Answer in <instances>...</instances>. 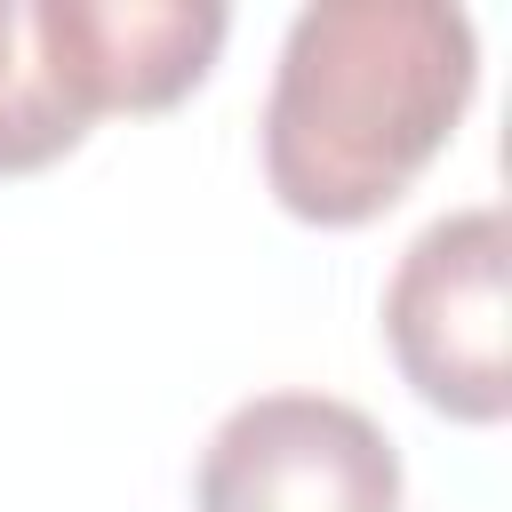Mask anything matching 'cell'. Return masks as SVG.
Wrapping results in <instances>:
<instances>
[{"mask_svg": "<svg viewBox=\"0 0 512 512\" xmlns=\"http://www.w3.org/2000/svg\"><path fill=\"white\" fill-rule=\"evenodd\" d=\"M480 88V32L448 0L296 8L264 96V184L296 224H376L456 136Z\"/></svg>", "mask_w": 512, "mask_h": 512, "instance_id": "obj_1", "label": "cell"}, {"mask_svg": "<svg viewBox=\"0 0 512 512\" xmlns=\"http://www.w3.org/2000/svg\"><path fill=\"white\" fill-rule=\"evenodd\" d=\"M512 224L496 200L432 216L384 280V352L400 384L448 424L512 416V336H504Z\"/></svg>", "mask_w": 512, "mask_h": 512, "instance_id": "obj_2", "label": "cell"}, {"mask_svg": "<svg viewBox=\"0 0 512 512\" xmlns=\"http://www.w3.org/2000/svg\"><path fill=\"white\" fill-rule=\"evenodd\" d=\"M400 496L392 432L336 392H256L192 464V512H400Z\"/></svg>", "mask_w": 512, "mask_h": 512, "instance_id": "obj_3", "label": "cell"}, {"mask_svg": "<svg viewBox=\"0 0 512 512\" xmlns=\"http://www.w3.org/2000/svg\"><path fill=\"white\" fill-rule=\"evenodd\" d=\"M40 48L88 120L168 112L192 96L232 32L216 0H32Z\"/></svg>", "mask_w": 512, "mask_h": 512, "instance_id": "obj_4", "label": "cell"}, {"mask_svg": "<svg viewBox=\"0 0 512 512\" xmlns=\"http://www.w3.org/2000/svg\"><path fill=\"white\" fill-rule=\"evenodd\" d=\"M96 120L72 104V88L56 80L48 48H40V8L32 0H0V176H32L64 152H80Z\"/></svg>", "mask_w": 512, "mask_h": 512, "instance_id": "obj_5", "label": "cell"}]
</instances>
